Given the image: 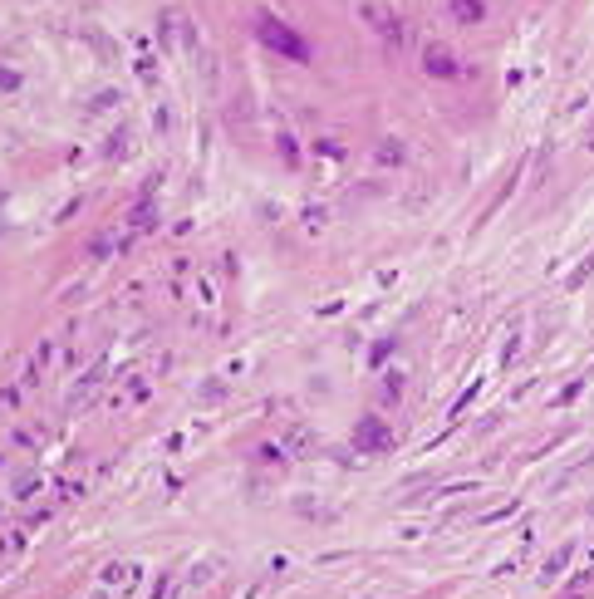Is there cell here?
<instances>
[{
	"label": "cell",
	"instance_id": "obj_1",
	"mask_svg": "<svg viewBox=\"0 0 594 599\" xmlns=\"http://www.w3.org/2000/svg\"><path fill=\"white\" fill-rule=\"evenodd\" d=\"M266 40H270L275 50H290L295 59H305V45H300V40H290L285 30H275V20H266Z\"/></svg>",
	"mask_w": 594,
	"mask_h": 599
}]
</instances>
